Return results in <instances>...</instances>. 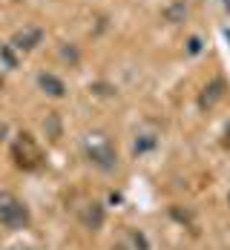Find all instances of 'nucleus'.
<instances>
[{
  "mask_svg": "<svg viewBox=\"0 0 230 250\" xmlns=\"http://www.w3.org/2000/svg\"><path fill=\"white\" fill-rule=\"evenodd\" d=\"M12 158H15V167H18V170H26V173L41 164V152L35 150L32 135H21V141L12 147Z\"/></svg>",
  "mask_w": 230,
  "mask_h": 250,
  "instance_id": "7ed1b4c3",
  "label": "nucleus"
},
{
  "mask_svg": "<svg viewBox=\"0 0 230 250\" xmlns=\"http://www.w3.org/2000/svg\"><path fill=\"white\" fill-rule=\"evenodd\" d=\"M43 38H46V32H43L41 26H23V29H18V32L12 35L9 43H12L15 52H32L43 43Z\"/></svg>",
  "mask_w": 230,
  "mask_h": 250,
  "instance_id": "39448f33",
  "label": "nucleus"
},
{
  "mask_svg": "<svg viewBox=\"0 0 230 250\" xmlns=\"http://www.w3.org/2000/svg\"><path fill=\"white\" fill-rule=\"evenodd\" d=\"M92 89H98V95H112V92H115V89H112V86H106V83H95Z\"/></svg>",
  "mask_w": 230,
  "mask_h": 250,
  "instance_id": "f3484780",
  "label": "nucleus"
},
{
  "mask_svg": "<svg viewBox=\"0 0 230 250\" xmlns=\"http://www.w3.org/2000/svg\"><path fill=\"white\" fill-rule=\"evenodd\" d=\"M228 207H230V190H228Z\"/></svg>",
  "mask_w": 230,
  "mask_h": 250,
  "instance_id": "4be33fe9",
  "label": "nucleus"
},
{
  "mask_svg": "<svg viewBox=\"0 0 230 250\" xmlns=\"http://www.w3.org/2000/svg\"><path fill=\"white\" fill-rule=\"evenodd\" d=\"M81 147H84V158L98 170V173H112L118 167V152L112 147V141L104 135V132H86L81 138Z\"/></svg>",
  "mask_w": 230,
  "mask_h": 250,
  "instance_id": "f257e3e1",
  "label": "nucleus"
},
{
  "mask_svg": "<svg viewBox=\"0 0 230 250\" xmlns=\"http://www.w3.org/2000/svg\"><path fill=\"white\" fill-rule=\"evenodd\" d=\"M225 89H228L225 81H222V78H213L205 89H202V95H199V106H202V109H213L219 101L225 98Z\"/></svg>",
  "mask_w": 230,
  "mask_h": 250,
  "instance_id": "0eeeda50",
  "label": "nucleus"
},
{
  "mask_svg": "<svg viewBox=\"0 0 230 250\" xmlns=\"http://www.w3.org/2000/svg\"><path fill=\"white\" fill-rule=\"evenodd\" d=\"M78 222H81L84 230L98 233L106 225V204H101V201H86L84 207H78Z\"/></svg>",
  "mask_w": 230,
  "mask_h": 250,
  "instance_id": "20e7f679",
  "label": "nucleus"
},
{
  "mask_svg": "<svg viewBox=\"0 0 230 250\" xmlns=\"http://www.w3.org/2000/svg\"><path fill=\"white\" fill-rule=\"evenodd\" d=\"M112 250H129L127 242H118V245H112Z\"/></svg>",
  "mask_w": 230,
  "mask_h": 250,
  "instance_id": "a211bd4d",
  "label": "nucleus"
},
{
  "mask_svg": "<svg viewBox=\"0 0 230 250\" xmlns=\"http://www.w3.org/2000/svg\"><path fill=\"white\" fill-rule=\"evenodd\" d=\"M225 38H228V41H230V29H225Z\"/></svg>",
  "mask_w": 230,
  "mask_h": 250,
  "instance_id": "412c9836",
  "label": "nucleus"
},
{
  "mask_svg": "<svg viewBox=\"0 0 230 250\" xmlns=\"http://www.w3.org/2000/svg\"><path fill=\"white\" fill-rule=\"evenodd\" d=\"M184 52H187L190 58L202 55V52H205V41H202L199 35H190V38H187V43H184Z\"/></svg>",
  "mask_w": 230,
  "mask_h": 250,
  "instance_id": "4468645a",
  "label": "nucleus"
},
{
  "mask_svg": "<svg viewBox=\"0 0 230 250\" xmlns=\"http://www.w3.org/2000/svg\"><path fill=\"white\" fill-rule=\"evenodd\" d=\"M32 222V213L23 201L9 190H0V227L3 230H26Z\"/></svg>",
  "mask_w": 230,
  "mask_h": 250,
  "instance_id": "f03ea898",
  "label": "nucleus"
},
{
  "mask_svg": "<svg viewBox=\"0 0 230 250\" xmlns=\"http://www.w3.org/2000/svg\"><path fill=\"white\" fill-rule=\"evenodd\" d=\"M61 58L63 61H69V63H78V49L72 43H63V49H61Z\"/></svg>",
  "mask_w": 230,
  "mask_h": 250,
  "instance_id": "2eb2a0df",
  "label": "nucleus"
},
{
  "mask_svg": "<svg viewBox=\"0 0 230 250\" xmlns=\"http://www.w3.org/2000/svg\"><path fill=\"white\" fill-rule=\"evenodd\" d=\"M127 245L129 250H153V242H150L147 230H141V227H129L127 230Z\"/></svg>",
  "mask_w": 230,
  "mask_h": 250,
  "instance_id": "1a4fd4ad",
  "label": "nucleus"
},
{
  "mask_svg": "<svg viewBox=\"0 0 230 250\" xmlns=\"http://www.w3.org/2000/svg\"><path fill=\"white\" fill-rule=\"evenodd\" d=\"M155 150H158V132H138L132 138V155L135 158H144Z\"/></svg>",
  "mask_w": 230,
  "mask_h": 250,
  "instance_id": "6e6552de",
  "label": "nucleus"
},
{
  "mask_svg": "<svg viewBox=\"0 0 230 250\" xmlns=\"http://www.w3.org/2000/svg\"><path fill=\"white\" fill-rule=\"evenodd\" d=\"M106 204H109V207H121V204H124V193H118V190H109Z\"/></svg>",
  "mask_w": 230,
  "mask_h": 250,
  "instance_id": "dca6fc26",
  "label": "nucleus"
},
{
  "mask_svg": "<svg viewBox=\"0 0 230 250\" xmlns=\"http://www.w3.org/2000/svg\"><path fill=\"white\" fill-rule=\"evenodd\" d=\"M43 132H46V138H52V141H58V138H61L63 124H61V115H58V112H49V115L43 118Z\"/></svg>",
  "mask_w": 230,
  "mask_h": 250,
  "instance_id": "f8f14e48",
  "label": "nucleus"
},
{
  "mask_svg": "<svg viewBox=\"0 0 230 250\" xmlns=\"http://www.w3.org/2000/svg\"><path fill=\"white\" fill-rule=\"evenodd\" d=\"M167 216L181 227H193V222H196L193 210H190V207H181V204H170V207H167Z\"/></svg>",
  "mask_w": 230,
  "mask_h": 250,
  "instance_id": "9d476101",
  "label": "nucleus"
},
{
  "mask_svg": "<svg viewBox=\"0 0 230 250\" xmlns=\"http://www.w3.org/2000/svg\"><path fill=\"white\" fill-rule=\"evenodd\" d=\"M164 21H167V23H184V21H187V3H184V0L170 3V6L164 9Z\"/></svg>",
  "mask_w": 230,
  "mask_h": 250,
  "instance_id": "9b49d317",
  "label": "nucleus"
},
{
  "mask_svg": "<svg viewBox=\"0 0 230 250\" xmlns=\"http://www.w3.org/2000/svg\"><path fill=\"white\" fill-rule=\"evenodd\" d=\"M225 144L230 147V121H228V126H225Z\"/></svg>",
  "mask_w": 230,
  "mask_h": 250,
  "instance_id": "6ab92c4d",
  "label": "nucleus"
},
{
  "mask_svg": "<svg viewBox=\"0 0 230 250\" xmlns=\"http://www.w3.org/2000/svg\"><path fill=\"white\" fill-rule=\"evenodd\" d=\"M0 63L6 66V69H18V52L12 49V43H0Z\"/></svg>",
  "mask_w": 230,
  "mask_h": 250,
  "instance_id": "ddd939ff",
  "label": "nucleus"
},
{
  "mask_svg": "<svg viewBox=\"0 0 230 250\" xmlns=\"http://www.w3.org/2000/svg\"><path fill=\"white\" fill-rule=\"evenodd\" d=\"M222 6H225V12L230 15V0H222Z\"/></svg>",
  "mask_w": 230,
  "mask_h": 250,
  "instance_id": "aec40b11",
  "label": "nucleus"
},
{
  "mask_svg": "<svg viewBox=\"0 0 230 250\" xmlns=\"http://www.w3.org/2000/svg\"><path fill=\"white\" fill-rule=\"evenodd\" d=\"M38 89L46 98H66V81L55 72H41L38 75Z\"/></svg>",
  "mask_w": 230,
  "mask_h": 250,
  "instance_id": "423d86ee",
  "label": "nucleus"
}]
</instances>
